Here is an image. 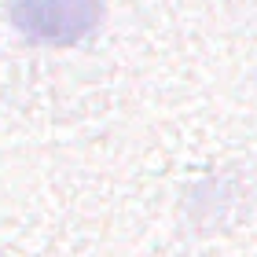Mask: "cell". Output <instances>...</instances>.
Masks as SVG:
<instances>
[{"label":"cell","instance_id":"1","mask_svg":"<svg viewBox=\"0 0 257 257\" xmlns=\"http://www.w3.org/2000/svg\"><path fill=\"white\" fill-rule=\"evenodd\" d=\"M8 15L30 44L66 48L96 33L103 22V0H11Z\"/></svg>","mask_w":257,"mask_h":257}]
</instances>
